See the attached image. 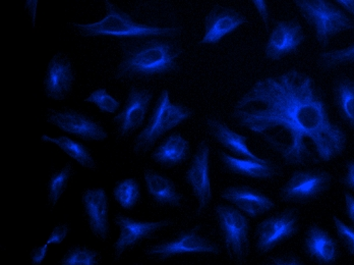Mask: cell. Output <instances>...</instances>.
I'll return each mask as SVG.
<instances>
[{
	"instance_id": "obj_1",
	"label": "cell",
	"mask_w": 354,
	"mask_h": 265,
	"mask_svg": "<svg viewBox=\"0 0 354 265\" xmlns=\"http://www.w3.org/2000/svg\"><path fill=\"white\" fill-rule=\"evenodd\" d=\"M230 118L239 128L260 136L287 167L330 163L348 145L325 90L297 68L261 77L237 100Z\"/></svg>"
},
{
	"instance_id": "obj_2",
	"label": "cell",
	"mask_w": 354,
	"mask_h": 265,
	"mask_svg": "<svg viewBox=\"0 0 354 265\" xmlns=\"http://www.w3.org/2000/svg\"><path fill=\"white\" fill-rule=\"evenodd\" d=\"M116 81H150L179 74L185 47L179 39L140 37L120 41Z\"/></svg>"
},
{
	"instance_id": "obj_3",
	"label": "cell",
	"mask_w": 354,
	"mask_h": 265,
	"mask_svg": "<svg viewBox=\"0 0 354 265\" xmlns=\"http://www.w3.org/2000/svg\"><path fill=\"white\" fill-rule=\"evenodd\" d=\"M104 18L95 23L71 24L75 33L83 38H115L120 40L140 37L179 39L183 35V26L158 25L136 21L127 10L111 0H104Z\"/></svg>"
},
{
	"instance_id": "obj_4",
	"label": "cell",
	"mask_w": 354,
	"mask_h": 265,
	"mask_svg": "<svg viewBox=\"0 0 354 265\" xmlns=\"http://www.w3.org/2000/svg\"><path fill=\"white\" fill-rule=\"evenodd\" d=\"M195 116V109L180 102H172L169 90H161L151 109L150 116L141 132L136 135L131 153L146 156L166 134L187 122Z\"/></svg>"
},
{
	"instance_id": "obj_5",
	"label": "cell",
	"mask_w": 354,
	"mask_h": 265,
	"mask_svg": "<svg viewBox=\"0 0 354 265\" xmlns=\"http://www.w3.org/2000/svg\"><path fill=\"white\" fill-rule=\"evenodd\" d=\"M299 14L314 31L322 51H329L339 34L354 31V19L331 0H295Z\"/></svg>"
},
{
	"instance_id": "obj_6",
	"label": "cell",
	"mask_w": 354,
	"mask_h": 265,
	"mask_svg": "<svg viewBox=\"0 0 354 265\" xmlns=\"http://www.w3.org/2000/svg\"><path fill=\"white\" fill-rule=\"evenodd\" d=\"M222 247L203 232L202 225L183 228L172 236L150 243L144 249L147 259L157 264L169 262L187 254H211L220 256Z\"/></svg>"
},
{
	"instance_id": "obj_7",
	"label": "cell",
	"mask_w": 354,
	"mask_h": 265,
	"mask_svg": "<svg viewBox=\"0 0 354 265\" xmlns=\"http://www.w3.org/2000/svg\"><path fill=\"white\" fill-rule=\"evenodd\" d=\"M214 213L226 255L235 264H245L250 253V217L225 203L216 204Z\"/></svg>"
},
{
	"instance_id": "obj_8",
	"label": "cell",
	"mask_w": 354,
	"mask_h": 265,
	"mask_svg": "<svg viewBox=\"0 0 354 265\" xmlns=\"http://www.w3.org/2000/svg\"><path fill=\"white\" fill-rule=\"evenodd\" d=\"M333 186L331 172L323 169H297L278 191V199L291 205L306 206L318 201Z\"/></svg>"
},
{
	"instance_id": "obj_9",
	"label": "cell",
	"mask_w": 354,
	"mask_h": 265,
	"mask_svg": "<svg viewBox=\"0 0 354 265\" xmlns=\"http://www.w3.org/2000/svg\"><path fill=\"white\" fill-rule=\"evenodd\" d=\"M113 223L120 230L118 238L112 245V257L114 264H118L124 262L125 257L141 246L142 243L152 241L160 232L171 227L174 219L142 221L118 212L114 217Z\"/></svg>"
},
{
	"instance_id": "obj_10",
	"label": "cell",
	"mask_w": 354,
	"mask_h": 265,
	"mask_svg": "<svg viewBox=\"0 0 354 265\" xmlns=\"http://www.w3.org/2000/svg\"><path fill=\"white\" fill-rule=\"evenodd\" d=\"M301 228V211L297 208H286L263 219L254 232V251L265 256L287 241L299 235Z\"/></svg>"
},
{
	"instance_id": "obj_11",
	"label": "cell",
	"mask_w": 354,
	"mask_h": 265,
	"mask_svg": "<svg viewBox=\"0 0 354 265\" xmlns=\"http://www.w3.org/2000/svg\"><path fill=\"white\" fill-rule=\"evenodd\" d=\"M45 122L87 143H102L109 138V133L101 120L75 107H49L45 113Z\"/></svg>"
},
{
	"instance_id": "obj_12",
	"label": "cell",
	"mask_w": 354,
	"mask_h": 265,
	"mask_svg": "<svg viewBox=\"0 0 354 265\" xmlns=\"http://www.w3.org/2000/svg\"><path fill=\"white\" fill-rule=\"evenodd\" d=\"M154 91L141 85H131L127 91L122 109L112 118L116 139L125 141L141 132L146 124L147 114L152 107Z\"/></svg>"
},
{
	"instance_id": "obj_13",
	"label": "cell",
	"mask_w": 354,
	"mask_h": 265,
	"mask_svg": "<svg viewBox=\"0 0 354 265\" xmlns=\"http://www.w3.org/2000/svg\"><path fill=\"white\" fill-rule=\"evenodd\" d=\"M185 181L198 202L196 215L206 212L213 200L211 181V146L207 140L198 142L185 174Z\"/></svg>"
},
{
	"instance_id": "obj_14",
	"label": "cell",
	"mask_w": 354,
	"mask_h": 265,
	"mask_svg": "<svg viewBox=\"0 0 354 265\" xmlns=\"http://www.w3.org/2000/svg\"><path fill=\"white\" fill-rule=\"evenodd\" d=\"M306 41V32L297 18L276 21L264 47V55L271 62L297 55Z\"/></svg>"
},
{
	"instance_id": "obj_15",
	"label": "cell",
	"mask_w": 354,
	"mask_h": 265,
	"mask_svg": "<svg viewBox=\"0 0 354 265\" xmlns=\"http://www.w3.org/2000/svg\"><path fill=\"white\" fill-rule=\"evenodd\" d=\"M77 72L70 55L56 51L49 60L43 76V91L46 98L53 101H64L73 92Z\"/></svg>"
},
{
	"instance_id": "obj_16",
	"label": "cell",
	"mask_w": 354,
	"mask_h": 265,
	"mask_svg": "<svg viewBox=\"0 0 354 265\" xmlns=\"http://www.w3.org/2000/svg\"><path fill=\"white\" fill-rule=\"evenodd\" d=\"M82 213L84 221L93 236L107 242L111 235L110 202L106 190L91 187L81 194Z\"/></svg>"
},
{
	"instance_id": "obj_17",
	"label": "cell",
	"mask_w": 354,
	"mask_h": 265,
	"mask_svg": "<svg viewBox=\"0 0 354 265\" xmlns=\"http://www.w3.org/2000/svg\"><path fill=\"white\" fill-rule=\"evenodd\" d=\"M247 23V17L237 8L215 4L205 16L204 35L198 46H217L226 36Z\"/></svg>"
},
{
	"instance_id": "obj_18",
	"label": "cell",
	"mask_w": 354,
	"mask_h": 265,
	"mask_svg": "<svg viewBox=\"0 0 354 265\" xmlns=\"http://www.w3.org/2000/svg\"><path fill=\"white\" fill-rule=\"evenodd\" d=\"M301 247L304 255L316 265H337L342 255L338 239L319 223H312L306 228Z\"/></svg>"
},
{
	"instance_id": "obj_19",
	"label": "cell",
	"mask_w": 354,
	"mask_h": 265,
	"mask_svg": "<svg viewBox=\"0 0 354 265\" xmlns=\"http://www.w3.org/2000/svg\"><path fill=\"white\" fill-rule=\"evenodd\" d=\"M222 200L245 213L250 219H257L276 208L271 197L250 185H231L220 193Z\"/></svg>"
},
{
	"instance_id": "obj_20",
	"label": "cell",
	"mask_w": 354,
	"mask_h": 265,
	"mask_svg": "<svg viewBox=\"0 0 354 265\" xmlns=\"http://www.w3.org/2000/svg\"><path fill=\"white\" fill-rule=\"evenodd\" d=\"M205 127L209 135L222 146L228 154L236 158L248 159L262 163L269 161V159L262 158L252 153L248 145V137L235 132L220 116L215 114L207 116L205 118Z\"/></svg>"
},
{
	"instance_id": "obj_21",
	"label": "cell",
	"mask_w": 354,
	"mask_h": 265,
	"mask_svg": "<svg viewBox=\"0 0 354 265\" xmlns=\"http://www.w3.org/2000/svg\"><path fill=\"white\" fill-rule=\"evenodd\" d=\"M144 180L147 194L157 208L176 209L183 205L185 195L169 176L152 167H146Z\"/></svg>"
},
{
	"instance_id": "obj_22",
	"label": "cell",
	"mask_w": 354,
	"mask_h": 265,
	"mask_svg": "<svg viewBox=\"0 0 354 265\" xmlns=\"http://www.w3.org/2000/svg\"><path fill=\"white\" fill-rule=\"evenodd\" d=\"M222 171L230 176H243L258 181H272L282 174L281 165L274 161L262 163L248 159L236 158L225 152L218 154Z\"/></svg>"
},
{
	"instance_id": "obj_23",
	"label": "cell",
	"mask_w": 354,
	"mask_h": 265,
	"mask_svg": "<svg viewBox=\"0 0 354 265\" xmlns=\"http://www.w3.org/2000/svg\"><path fill=\"white\" fill-rule=\"evenodd\" d=\"M191 157V143L180 133L164 138L151 153V159L156 165L168 170L183 165Z\"/></svg>"
},
{
	"instance_id": "obj_24",
	"label": "cell",
	"mask_w": 354,
	"mask_h": 265,
	"mask_svg": "<svg viewBox=\"0 0 354 265\" xmlns=\"http://www.w3.org/2000/svg\"><path fill=\"white\" fill-rule=\"evenodd\" d=\"M331 90L339 118L354 132V77L338 75L332 82Z\"/></svg>"
},
{
	"instance_id": "obj_25",
	"label": "cell",
	"mask_w": 354,
	"mask_h": 265,
	"mask_svg": "<svg viewBox=\"0 0 354 265\" xmlns=\"http://www.w3.org/2000/svg\"><path fill=\"white\" fill-rule=\"evenodd\" d=\"M41 141L43 143H51L57 146L64 154L68 155L84 170H87L88 172L98 171L99 163L86 144L77 141V140L68 137V135L53 137L46 134L41 135Z\"/></svg>"
},
{
	"instance_id": "obj_26",
	"label": "cell",
	"mask_w": 354,
	"mask_h": 265,
	"mask_svg": "<svg viewBox=\"0 0 354 265\" xmlns=\"http://www.w3.org/2000/svg\"><path fill=\"white\" fill-rule=\"evenodd\" d=\"M75 170L73 163L68 161L64 167H53L46 181L47 208L53 211L68 188H70Z\"/></svg>"
},
{
	"instance_id": "obj_27",
	"label": "cell",
	"mask_w": 354,
	"mask_h": 265,
	"mask_svg": "<svg viewBox=\"0 0 354 265\" xmlns=\"http://www.w3.org/2000/svg\"><path fill=\"white\" fill-rule=\"evenodd\" d=\"M112 197L124 210H133L142 198V189L139 181L136 178H125L118 181L112 189Z\"/></svg>"
},
{
	"instance_id": "obj_28",
	"label": "cell",
	"mask_w": 354,
	"mask_h": 265,
	"mask_svg": "<svg viewBox=\"0 0 354 265\" xmlns=\"http://www.w3.org/2000/svg\"><path fill=\"white\" fill-rule=\"evenodd\" d=\"M102 253L97 248L85 244L68 246L56 265H101Z\"/></svg>"
},
{
	"instance_id": "obj_29",
	"label": "cell",
	"mask_w": 354,
	"mask_h": 265,
	"mask_svg": "<svg viewBox=\"0 0 354 265\" xmlns=\"http://www.w3.org/2000/svg\"><path fill=\"white\" fill-rule=\"evenodd\" d=\"M317 66L322 72H332L343 66H354V42L343 48L322 51L317 58Z\"/></svg>"
},
{
	"instance_id": "obj_30",
	"label": "cell",
	"mask_w": 354,
	"mask_h": 265,
	"mask_svg": "<svg viewBox=\"0 0 354 265\" xmlns=\"http://www.w3.org/2000/svg\"><path fill=\"white\" fill-rule=\"evenodd\" d=\"M85 102L92 103L102 113H118L120 109V102L109 94L106 88L100 87L94 90L85 98Z\"/></svg>"
},
{
	"instance_id": "obj_31",
	"label": "cell",
	"mask_w": 354,
	"mask_h": 265,
	"mask_svg": "<svg viewBox=\"0 0 354 265\" xmlns=\"http://www.w3.org/2000/svg\"><path fill=\"white\" fill-rule=\"evenodd\" d=\"M333 223L339 242L349 255H354V227L346 225L337 215L333 217Z\"/></svg>"
},
{
	"instance_id": "obj_32",
	"label": "cell",
	"mask_w": 354,
	"mask_h": 265,
	"mask_svg": "<svg viewBox=\"0 0 354 265\" xmlns=\"http://www.w3.org/2000/svg\"><path fill=\"white\" fill-rule=\"evenodd\" d=\"M259 265H306L295 252H283L268 258Z\"/></svg>"
},
{
	"instance_id": "obj_33",
	"label": "cell",
	"mask_w": 354,
	"mask_h": 265,
	"mask_svg": "<svg viewBox=\"0 0 354 265\" xmlns=\"http://www.w3.org/2000/svg\"><path fill=\"white\" fill-rule=\"evenodd\" d=\"M71 228L68 223H59L53 228L47 239L46 243L50 245H60L70 234Z\"/></svg>"
},
{
	"instance_id": "obj_34",
	"label": "cell",
	"mask_w": 354,
	"mask_h": 265,
	"mask_svg": "<svg viewBox=\"0 0 354 265\" xmlns=\"http://www.w3.org/2000/svg\"><path fill=\"white\" fill-rule=\"evenodd\" d=\"M344 174L339 179V184L349 191L354 192V159H349L344 163Z\"/></svg>"
},
{
	"instance_id": "obj_35",
	"label": "cell",
	"mask_w": 354,
	"mask_h": 265,
	"mask_svg": "<svg viewBox=\"0 0 354 265\" xmlns=\"http://www.w3.org/2000/svg\"><path fill=\"white\" fill-rule=\"evenodd\" d=\"M252 3L254 4V8L258 12L259 16L262 19L264 24L265 29L267 31L270 30V8L268 1L266 0H252Z\"/></svg>"
},
{
	"instance_id": "obj_36",
	"label": "cell",
	"mask_w": 354,
	"mask_h": 265,
	"mask_svg": "<svg viewBox=\"0 0 354 265\" xmlns=\"http://www.w3.org/2000/svg\"><path fill=\"white\" fill-rule=\"evenodd\" d=\"M49 251V245L47 243L41 245V246L33 247L30 252V262L32 265H41L46 258L47 253Z\"/></svg>"
},
{
	"instance_id": "obj_37",
	"label": "cell",
	"mask_w": 354,
	"mask_h": 265,
	"mask_svg": "<svg viewBox=\"0 0 354 265\" xmlns=\"http://www.w3.org/2000/svg\"><path fill=\"white\" fill-rule=\"evenodd\" d=\"M345 214L354 227V196L351 192H345Z\"/></svg>"
},
{
	"instance_id": "obj_38",
	"label": "cell",
	"mask_w": 354,
	"mask_h": 265,
	"mask_svg": "<svg viewBox=\"0 0 354 265\" xmlns=\"http://www.w3.org/2000/svg\"><path fill=\"white\" fill-rule=\"evenodd\" d=\"M335 2L354 19V0H335Z\"/></svg>"
},
{
	"instance_id": "obj_39",
	"label": "cell",
	"mask_w": 354,
	"mask_h": 265,
	"mask_svg": "<svg viewBox=\"0 0 354 265\" xmlns=\"http://www.w3.org/2000/svg\"><path fill=\"white\" fill-rule=\"evenodd\" d=\"M129 265H145V264H129Z\"/></svg>"
}]
</instances>
